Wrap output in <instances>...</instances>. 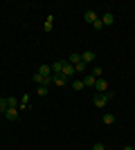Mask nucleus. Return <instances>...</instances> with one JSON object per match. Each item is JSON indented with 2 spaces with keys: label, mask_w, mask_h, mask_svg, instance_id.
<instances>
[{
  "label": "nucleus",
  "mask_w": 135,
  "mask_h": 150,
  "mask_svg": "<svg viewBox=\"0 0 135 150\" xmlns=\"http://www.w3.org/2000/svg\"><path fill=\"white\" fill-rule=\"evenodd\" d=\"M52 83H54V85H59V88H63L65 83H68V79H65L63 74H54V79H52Z\"/></svg>",
  "instance_id": "obj_8"
},
{
  "label": "nucleus",
  "mask_w": 135,
  "mask_h": 150,
  "mask_svg": "<svg viewBox=\"0 0 135 150\" xmlns=\"http://www.w3.org/2000/svg\"><path fill=\"white\" fill-rule=\"evenodd\" d=\"M101 74H104V69H101V67H92V76H95V79H99Z\"/></svg>",
  "instance_id": "obj_20"
},
{
  "label": "nucleus",
  "mask_w": 135,
  "mask_h": 150,
  "mask_svg": "<svg viewBox=\"0 0 135 150\" xmlns=\"http://www.w3.org/2000/svg\"><path fill=\"white\" fill-rule=\"evenodd\" d=\"M101 23H104V27H106V25H113V23H115V16H113L110 11H106L101 16Z\"/></svg>",
  "instance_id": "obj_9"
},
{
  "label": "nucleus",
  "mask_w": 135,
  "mask_h": 150,
  "mask_svg": "<svg viewBox=\"0 0 135 150\" xmlns=\"http://www.w3.org/2000/svg\"><path fill=\"white\" fill-rule=\"evenodd\" d=\"M113 96H115L113 92H106V94H95V99H92V103H95L97 108H106V105H108V101L113 99Z\"/></svg>",
  "instance_id": "obj_1"
},
{
  "label": "nucleus",
  "mask_w": 135,
  "mask_h": 150,
  "mask_svg": "<svg viewBox=\"0 0 135 150\" xmlns=\"http://www.w3.org/2000/svg\"><path fill=\"white\" fill-rule=\"evenodd\" d=\"M7 105H9V108H16V105H18V99H16V96H7Z\"/></svg>",
  "instance_id": "obj_17"
},
{
  "label": "nucleus",
  "mask_w": 135,
  "mask_h": 150,
  "mask_svg": "<svg viewBox=\"0 0 135 150\" xmlns=\"http://www.w3.org/2000/svg\"><path fill=\"white\" fill-rule=\"evenodd\" d=\"M124 150H135V148H133V146H126V148H124Z\"/></svg>",
  "instance_id": "obj_25"
},
{
  "label": "nucleus",
  "mask_w": 135,
  "mask_h": 150,
  "mask_svg": "<svg viewBox=\"0 0 135 150\" xmlns=\"http://www.w3.org/2000/svg\"><path fill=\"white\" fill-rule=\"evenodd\" d=\"M95 83H97V79L90 74V76H86V79H84V88H95Z\"/></svg>",
  "instance_id": "obj_12"
},
{
  "label": "nucleus",
  "mask_w": 135,
  "mask_h": 150,
  "mask_svg": "<svg viewBox=\"0 0 135 150\" xmlns=\"http://www.w3.org/2000/svg\"><path fill=\"white\" fill-rule=\"evenodd\" d=\"M92 150H106V148H104V144H95V146H92Z\"/></svg>",
  "instance_id": "obj_24"
},
{
  "label": "nucleus",
  "mask_w": 135,
  "mask_h": 150,
  "mask_svg": "<svg viewBox=\"0 0 135 150\" xmlns=\"http://www.w3.org/2000/svg\"><path fill=\"white\" fill-rule=\"evenodd\" d=\"M61 74H63L65 79H72V76L77 74V72H74V65H70V63L65 61V65H63V72H61Z\"/></svg>",
  "instance_id": "obj_4"
},
{
  "label": "nucleus",
  "mask_w": 135,
  "mask_h": 150,
  "mask_svg": "<svg viewBox=\"0 0 135 150\" xmlns=\"http://www.w3.org/2000/svg\"><path fill=\"white\" fill-rule=\"evenodd\" d=\"M47 90H50V88H45V85H39V90H36V92H39L41 96H45V94H47Z\"/></svg>",
  "instance_id": "obj_21"
},
{
  "label": "nucleus",
  "mask_w": 135,
  "mask_h": 150,
  "mask_svg": "<svg viewBox=\"0 0 135 150\" xmlns=\"http://www.w3.org/2000/svg\"><path fill=\"white\" fill-rule=\"evenodd\" d=\"M95 56H97V54H95L92 50H86L84 54H81V63H86V65H88V63H92V61H95Z\"/></svg>",
  "instance_id": "obj_5"
},
{
  "label": "nucleus",
  "mask_w": 135,
  "mask_h": 150,
  "mask_svg": "<svg viewBox=\"0 0 135 150\" xmlns=\"http://www.w3.org/2000/svg\"><path fill=\"white\" fill-rule=\"evenodd\" d=\"M70 85H72V90H77V92H79V90H84V81H79V79H74Z\"/></svg>",
  "instance_id": "obj_15"
},
{
  "label": "nucleus",
  "mask_w": 135,
  "mask_h": 150,
  "mask_svg": "<svg viewBox=\"0 0 135 150\" xmlns=\"http://www.w3.org/2000/svg\"><path fill=\"white\" fill-rule=\"evenodd\" d=\"M27 103H29V94H23L20 96V108H27Z\"/></svg>",
  "instance_id": "obj_19"
},
{
  "label": "nucleus",
  "mask_w": 135,
  "mask_h": 150,
  "mask_svg": "<svg viewBox=\"0 0 135 150\" xmlns=\"http://www.w3.org/2000/svg\"><path fill=\"white\" fill-rule=\"evenodd\" d=\"M68 63H70V65H79V63H81V54H70V56H68Z\"/></svg>",
  "instance_id": "obj_14"
},
{
  "label": "nucleus",
  "mask_w": 135,
  "mask_h": 150,
  "mask_svg": "<svg viewBox=\"0 0 135 150\" xmlns=\"http://www.w3.org/2000/svg\"><path fill=\"white\" fill-rule=\"evenodd\" d=\"M39 74L45 76V79H52V76H54V74H52V67H50V65H41V67H39Z\"/></svg>",
  "instance_id": "obj_7"
},
{
  "label": "nucleus",
  "mask_w": 135,
  "mask_h": 150,
  "mask_svg": "<svg viewBox=\"0 0 135 150\" xmlns=\"http://www.w3.org/2000/svg\"><path fill=\"white\" fill-rule=\"evenodd\" d=\"M52 29H54V18H52V16H47V18H45V25H43V31H47V34H50Z\"/></svg>",
  "instance_id": "obj_11"
},
{
  "label": "nucleus",
  "mask_w": 135,
  "mask_h": 150,
  "mask_svg": "<svg viewBox=\"0 0 135 150\" xmlns=\"http://www.w3.org/2000/svg\"><path fill=\"white\" fill-rule=\"evenodd\" d=\"M95 90H97V94H106L108 92V81H106V79H97Z\"/></svg>",
  "instance_id": "obj_2"
},
{
  "label": "nucleus",
  "mask_w": 135,
  "mask_h": 150,
  "mask_svg": "<svg viewBox=\"0 0 135 150\" xmlns=\"http://www.w3.org/2000/svg\"><path fill=\"white\" fill-rule=\"evenodd\" d=\"M7 110H9V105H7V96H5V99H0V112L5 114Z\"/></svg>",
  "instance_id": "obj_18"
},
{
  "label": "nucleus",
  "mask_w": 135,
  "mask_h": 150,
  "mask_svg": "<svg viewBox=\"0 0 135 150\" xmlns=\"http://www.w3.org/2000/svg\"><path fill=\"white\" fill-rule=\"evenodd\" d=\"M63 65H65V61H54L50 65V67H52V74H61V72H63Z\"/></svg>",
  "instance_id": "obj_6"
},
{
  "label": "nucleus",
  "mask_w": 135,
  "mask_h": 150,
  "mask_svg": "<svg viewBox=\"0 0 135 150\" xmlns=\"http://www.w3.org/2000/svg\"><path fill=\"white\" fill-rule=\"evenodd\" d=\"M104 123L113 125V123H115V114H104Z\"/></svg>",
  "instance_id": "obj_16"
},
{
  "label": "nucleus",
  "mask_w": 135,
  "mask_h": 150,
  "mask_svg": "<svg viewBox=\"0 0 135 150\" xmlns=\"http://www.w3.org/2000/svg\"><path fill=\"white\" fill-rule=\"evenodd\" d=\"M52 79H54V76H52ZM52 79H45V76H41L39 72H36V74L32 76V81H34V83H39V85H45V88H50V83H52Z\"/></svg>",
  "instance_id": "obj_3"
},
{
  "label": "nucleus",
  "mask_w": 135,
  "mask_h": 150,
  "mask_svg": "<svg viewBox=\"0 0 135 150\" xmlns=\"http://www.w3.org/2000/svg\"><path fill=\"white\" fill-rule=\"evenodd\" d=\"M5 117L9 121H18V110H16V108H9V110L5 112Z\"/></svg>",
  "instance_id": "obj_10"
},
{
  "label": "nucleus",
  "mask_w": 135,
  "mask_h": 150,
  "mask_svg": "<svg viewBox=\"0 0 135 150\" xmlns=\"http://www.w3.org/2000/svg\"><path fill=\"white\" fill-rule=\"evenodd\" d=\"M92 27H95V29H101V27H104V23H101V18H97V20H95V23H92Z\"/></svg>",
  "instance_id": "obj_22"
},
{
  "label": "nucleus",
  "mask_w": 135,
  "mask_h": 150,
  "mask_svg": "<svg viewBox=\"0 0 135 150\" xmlns=\"http://www.w3.org/2000/svg\"><path fill=\"white\" fill-rule=\"evenodd\" d=\"M86 69V63H79V65H74V72H84Z\"/></svg>",
  "instance_id": "obj_23"
},
{
  "label": "nucleus",
  "mask_w": 135,
  "mask_h": 150,
  "mask_svg": "<svg viewBox=\"0 0 135 150\" xmlns=\"http://www.w3.org/2000/svg\"><path fill=\"white\" fill-rule=\"evenodd\" d=\"M84 20H86V23H90V25H92V23H95V20H97V13H95V11H86V13H84Z\"/></svg>",
  "instance_id": "obj_13"
}]
</instances>
